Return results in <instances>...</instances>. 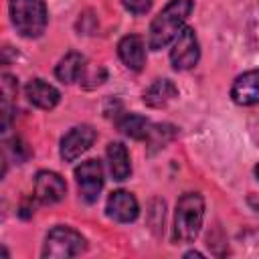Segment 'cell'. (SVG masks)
<instances>
[{
    "mask_svg": "<svg viewBox=\"0 0 259 259\" xmlns=\"http://www.w3.org/2000/svg\"><path fill=\"white\" fill-rule=\"evenodd\" d=\"M10 18L16 30L26 38H36L47 28V6L42 0H10Z\"/></svg>",
    "mask_w": 259,
    "mask_h": 259,
    "instance_id": "cell-3",
    "label": "cell"
},
{
    "mask_svg": "<svg viewBox=\"0 0 259 259\" xmlns=\"http://www.w3.org/2000/svg\"><path fill=\"white\" fill-rule=\"evenodd\" d=\"M174 138V127L172 125H152L150 127V134H148V142H150V146H154V148H164L170 140Z\"/></svg>",
    "mask_w": 259,
    "mask_h": 259,
    "instance_id": "cell-17",
    "label": "cell"
},
{
    "mask_svg": "<svg viewBox=\"0 0 259 259\" xmlns=\"http://www.w3.org/2000/svg\"><path fill=\"white\" fill-rule=\"evenodd\" d=\"M24 93H26L28 101H30L32 105L40 107V109H53V107L59 103V99H61V93H59L53 85L45 83L42 79H32V81H28L26 87H24Z\"/></svg>",
    "mask_w": 259,
    "mask_h": 259,
    "instance_id": "cell-12",
    "label": "cell"
},
{
    "mask_svg": "<svg viewBox=\"0 0 259 259\" xmlns=\"http://www.w3.org/2000/svg\"><path fill=\"white\" fill-rule=\"evenodd\" d=\"M79 192L85 202H95L103 188V166L99 160H85L75 168Z\"/></svg>",
    "mask_w": 259,
    "mask_h": 259,
    "instance_id": "cell-6",
    "label": "cell"
},
{
    "mask_svg": "<svg viewBox=\"0 0 259 259\" xmlns=\"http://www.w3.org/2000/svg\"><path fill=\"white\" fill-rule=\"evenodd\" d=\"M204 219V198L198 192H186L176 202L174 214V243H192L202 227Z\"/></svg>",
    "mask_w": 259,
    "mask_h": 259,
    "instance_id": "cell-2",
    "label": "cell"
},
{
    "mask_svg": "<svg viewBox=\"0 0 259 259\" xmlns=\"http://www.w3.org/2000/svg\"><path fill=\"white\" fill-rule=\"evenodd\" d=\"M198 59H200L198 38L190 26H184L174 38V45L170 51V63L176 71H186V69H192L198 63Z\"/></svg>",
    "mask_w": 259,
    "mask_h": 259,
    "instance_id": "cell-5",
    "label": "cell"
},
{
    "mask_svg": "<svg viewBox=\"0 0 259 259\" xmlns=\"http://www.w3.org/2000/svg\"><path fill=\"white\" fill-rule=\"evenodd\" d=\"M184 257H202L198 251H188V253H184Z\"/></svg>",
    "mask_w": 259,
    "mask_h": 259,
    "instance_id": "cell-20",
    "label": "cell"
},
{
    "mask_svg": "<svg viewBox=\"0 0 259 259\" xmlns=\"http://www.w3.org/2000/svg\"><path fill=\"white\" fill-rule=\"evenodd\" d=\"M107 162L113 180H125L132 174V164H130V154L121 142H111L107 146Z\"/></svg>",
    "mask_w": 259,
    "mask_h": 259,
    "instance_id": "cell-15",
    "label": "cell"
},
{
    "mask_svg": "<svg viewBox=\"0 0 259 259\" xmlns=\"http://www.w3.org/2000/svg\"><path fill=\"white\" fill-rule=\"evenodd\" d=\"M105 210H107V217H111L117 223H132V221H136L140 206H138V200L132 192L115 190L109 194Z\"/></svg>",
    "mask_w": 259,
    "mask_h": 259,
    "instance_id": "cell-9",
    "label": "cell"
},
{
    "mask_svg": "<svg viewBox=\"0 0 259 259\" xmlns=\"http://www.w3.org/2000/svg\"><path fill=\"white\" fill-rule=\"evenodd\" d=\"M2 95H4V103H8L12 95H16V79L8 73L2 75Z\"/></svg>",
    "mask_w": 259,
    "mask_h": 259,
    "instance_id": "cell-19",
    "label": "cell"
},
{
    "mask_svg": "<svg viewBox=\"0 0 259 259\" xmlns=\"http://www.w3.org/2000/svg\"><path fill=\"white\" fill-rule=\"evenodd\" d=\"M67 194V184L65 180L51 170H42L36 174L34 180V196L42 202V204H57L65 198Z\"/></svg>",
    "mask_w": 259,
    "mask_h": 259,
    "instance_id": "cell-8",
    "label": "cell"
},
{
    "mask_svg": "<svg viewBox=\"0 0 259 259\" xmlns=\"http://www.w3.org/2000/svg\"><path fill=\"white\" fill-rule=\"evenodd\" d=\"M192 8H194L192 0H170L150 24L148 47L152 51H160L166 45H170L184 28V22L190 16Z\"/></svg>",
    "mask_w": 259,
    "mask_h": 259,
    "instance_id": "cell-1",
    "label": "cell"
},
{
    "mask_svg": "<svg viewBox=\"0 0 259 259\" xmlns=\"http://www.w3.org/2000/svg\"><path fill=\"white\" fill-rule=\"evenodd\" d=\"M255 176H257V180H259V164L255 166Z\"/></svg>",
    "mask_w": 259,
    "mask_h": 259,
    "instance_id": "cell-21",
    "label": "cell"
},
{
    "mask_svg": "<svg viewBox=\"0 0 259 259\" xmlns=\"http://www.w3.org/2000/svg\"><path fill=\"white\" fill-rule=\"evenodd\" d=\"M97 134L91 125H77L73 127L63 140H61V158L65 162H73L77 160L81 154H85L93 142H95Z\"/></svg>",
    "mask_w": 259,
    "mask_h": 259,
    "instance_id": "cell-7",
    "label": "cell"
},
{
    "mask_svg": "<svg viewBox=\"0 0 259 259\" xmlns=\"http://www.w3.org/2000/svg\"><path fill=\"white\" fill-rule=\"evenodd\" d=\"M85 69H87L85 57H83L81 53L71 51V53H67V55L59 61V65H57V69H55V75H57V79L63 81V83H75V81L83 79Z\"/></svg>",
    "mask_w": 259,
    "mask_h": 259,
    "instance_id": "cell-14",
    "label": "cell"
},
{
    "mask_svg": "<svg viewBox=\"0 0 259 259\" xmlns=\"http://www.w3.org/2000/svg\"><path fill=\"white\" fill-rule=\"evenodd\" d=\"M85 251V239L79 231L59 225L49 231L42 247V257L47 259H69Z\"/></svg>",
    "mask_w": 259,
    "mask_h": 259,
    "instance_id": "cell-4",
    "label": "cell"
},
{
    "mask_svg": "<svg viewBox=\"0 0 259 259\" xmlns=\"http://www.w3.org/2000/svg\"><path fill=\"white\" fill-rule=\"evenodd\" d=\"M150 127L152 123L144 115H138V113H125L119 119V130L127 138H134V140H146L150 134Z\"/></svg>",
    "mask_w": 259,
    "mask_h": 259,
    "instance_id": "cell-16",
    "label": "cell"
},
{
    "mask_svg": "<svg viewBox=\"0 0 259 259\" xmlns=\"http://www.w3.org/2000/svg\"><path fill=\"white\" fill-rule=\"evenodd\" d=\"M178 97V87L170 79H156L146 91H144V103L148 107H166L170 101Z\"/></svg>",
    "mask_w": 259,
    "mask_h": 259,
    "instance_id": "cell-13",
    "label": "cell"
},
{
    "mask_svg": "<svg viewBox=\"0 0 259 259\" xmlns=\"http://www.w3.org/2000/svg\"><path fill=\"white\" fill-rule=\"evenodd\" d=\"M231 97L239 105L259 103V71H247L239 75L231 87Z\"/></svg>",
    "mask_w": 259,
    "mask_h": 259,
    "instance_id": "cell-10",
    "label": "cell"
},
{
    "mask_svg": "<svg viewBox=\"0 0 259 259\" xmlns=\"http://www.w3.org/2000/svg\"><path fill=\"white\" fill-rule=\"evenodd\" d=\"M117 55L121 63L132 71H142L146 65V45L138 34H127L117 45Z\"/></svg>",
    "mask_w": 259,
    "mask_h": 259,
    "instance_id": "cell-11",
    "label": "cell"
},
{
    "mask_svg": "<svg viewBox=\"0 0 259 259\" xmlns=\"http://www.w3.org/2000/svg\"><path fill=\"white\" fill-rule=\"evenodd\" d=\"M121 4H123V8L127 12H132L136 16L146 14L152 8V0H121Z\"/></svg>",
    "mask_w": 259,
    "mask_h": 259,
    "instance_id": "cell-18",
    "label": "cell"
}]
</instances>
